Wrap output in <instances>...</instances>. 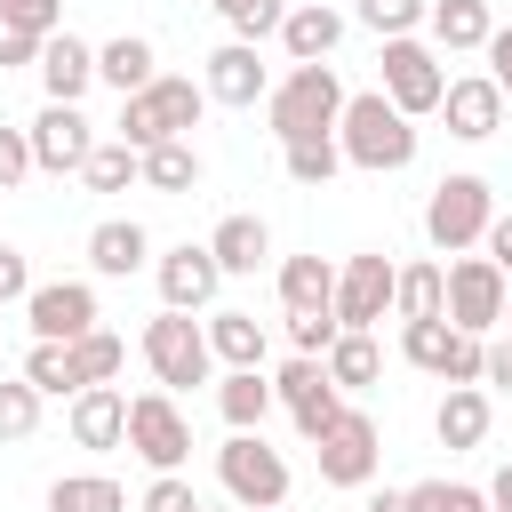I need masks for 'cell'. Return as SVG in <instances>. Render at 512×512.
I'll list each match as a JSON object with an SVG mask.
<instances>
[{"label": "cell", "instance_id": "d6986e66", "mask_svg": "<svg viewBox=\"0 0 512 512\" xmlns=\"http://www.w3.org/2000/svg\"><path fill=\"white\" fill-rule=\"evenodd\" d=\"M72 440L80 448H120L128 440V392H112V384H88V392H72Z\"/></svg>", "mask_w": 512, "mask_h": 512}, {"label": "cell", "instance_id": "9f6ffc18", "mask_svg": "<svg viewBox=\"0 0 512 512\" xmlns=\"http://www.w3.org/2000/svg\"><path fill=\"white\" fill-rule=\"evenodd\" d=\"M264 512H280V504H264Z\"/></svg>", "mask_w": 512, "mask_h": 512}, {"label": "cell", "instance_id": "9a60e30c", "mask_svg": "<svg viewBox=\"0 0 512 512\" xmlns=\"http://www.w3.org/2000/svg\"><path fill=\"white\" fill-rule=\"evenodd\" d=\"M88 152H96V128L80 120V104H48V112L32 120V160H40L48 176H80Z\"/></svg>", "mask_w": 512, "mask_h": 512}, {"label": "cell", "instance_id": "11a10c76", "mask_svg": "<svg viewBox=\"0 0 512 512\" xmlns=\"http://www.w3.org/2000/svg\"><path fill=\"white\" fill-rule=\"evenodd\" d=\"M480 512H496V504H480Z\"/></svg>", "mask_w": 512, "mask_h": 512}, {"label": "cell", "instance_id": "484cf974", "mask_svg": "<svg viewBox=\"0 0 512 512\" xmlns=\"http://www.w3.org/2000/svg\"><path fill=\"white\" fill-rule=\"evenodd\" d=\"M272 400H280V392L264 384V368H232V376L216 384V408H224V424H232V432H256Z\"/></svg>", "mask_w": 512, "mask_h": 512}, {"label": "cell", "instance_id": "db71d44e", "mask_svg": "<svg viewBox=\"0 0 512 512\" xmlns=\"http://www.w3.org/2000/svg\"><path fill=\"white\" fill-rule=\"evenodd\" d=\"M504 328H512V296H504Z\"/></svg>", "mask_w": 512, "mask_h": 512}, {"label": "cell", "instance_id": "4316f807", "mask_svg": "<svg viewBox=\"0 0 512 512\" xmlns=\"http://www.w3.org/2000/svg\"><path fill=\"white\" fill-rule=\"evenodd\" d=\"M392 312H400V320H440V312H448V272H440V264H400Z\"/></svg>", "mask_w": 512, "mask_h": 512}, {"label": "cell", "instance_id": "f1b7e54d", "mask_svg": "<svg viewBox=\"0 0 512 512\" xmlns=\"http://www.w3.org/2000/svg\"><path fill=\"white\" fill-rule=\"evenodd\" d=\"M488 32H496L488 0H432V40L440 48H488Z\"/></svg>", "mask_w": 512, "mask_h": 512}, {"label": "cell", "instance_id": "5bb4252c", "mask_svg": "<svg viewBox=\"0 0 512 512\" xmlns=\"http://www.w3.org/2000/svg\"><path fill=\"white\" fill-rule=\"evenodd\" d=\"M24 312H32V336L40 344H72V336L96 328V288L88 280H48V288L24 296Z\"/></svg>", "mask_w": 512, "mask_h": 512}, {"label": "cell", "instance_id": "ab89813d", "mask_svg": "<svg viewBox=\"0 0 512 512\" xmlns=\"http://www.w3.org/2000/svg\"><path fill=\"white\" fill-rule=\"evenodd\" d=\"M488 496L480 488H464V480H416L408 488V512H480Z\"/></svg>", "mask_w": 512, "mask_h": 512}, {"label": "cell", "instance_id": "ee69618b", "mask_svg": "<svg viewBox=\"0 0 512 512\" xmlns=\"http://www.w3.org/2000/svg\"><path fill=\"white\" fill-rule=\"evenodd\" d=\"M0 24H24V32H64V0H0Z\"/></svg>", "mask_w": 512, "mask_h": 512}, {"label": "cell", "instance_id": "bcb514c9", "mask_svg": "<svg viewBox=\"0 0 512 512\" xmlns=\"http://www.w3.org/2000/svg\"><path fill=\"white\" fill-rule=\"evenodd\" d=\"M40 32H24V24H0V72H16V64H40Z\"/></svg>", "mask_w": 512, "mask_h": 512}, {"label": "cell", "instance_id": "7c38bea8", "mask_svg": "<svg viewBox=\"0 0 512 512\" xmlns=\"http://www.w3.org/2000/svg\"><path fill=\"white\" fill-rule=\"evenodd\" d=\"M312 448H320V480H328V488L376 480V456H384V448H376V416H360V408H344Z\"/></svg>", "mask_w": 512, "mask_h": 512}, {"label": "cell", "instance_id": "f907efd6", "mask_svg": "<svg viewBox=\"0 0 512 512\" xmlns=\"http://www.w3.org/2000/svg\"><path fill=\"white\" fill-rule=\"evenodd\" d=\"M488 384H496V392H512V336H504V344H488Z\"/></svg>", "mask_w": 512, "mask_h": 512}, {"label": "cell", "instance_id": "74e56055", "mask_svg": "<svg viewBox=\"0 0 512 512\" xmlns=\"http://www.w3.org/2000/svg\"><path fill=\"white\" fill-rule=\"evenodd\" d=\"M32 424H40V384L32 376L0 384V440H32Z\"/></svg>", "mask_w": 512, "mask_h": 512}, {"label": "cell", "instance_id": "f546056e", "mask_svg": "<svg viewBox=\"0 0 512 512\" xmlns=\"http://www.w3.org/2000/svg\"><path fill=\"white\" fill-rule=\"evenodd\" d=\"M48 512H128V488L104 480V472H64L48 488Z\"/></svg>", "mask_w": 512, "mask_h": 512}, {"label": "cell", "instance_id": "d4e9b609", "mask_svg": "<svg viewBox=\"0 0 512 512\" xmlns=\"http://www.w3.org/2000/svg\"><path fill=\"white\" fill-rule=\"evenodd\" d=\"M208 248H216L224 272H256V264L272 256V232H264V216H224V224L208 232Z\"/></svg>", "mask_w": 512, "mask_h": 512}, {"label": "cell", "instance_id": "681fc988", "mask_svg": "<svg viewBox=\"0 0 512 512\" xmlns=\"http://www.w3.org/2000/svg\"><path fill=\"white\" fill-rule=\"evenodd\" d=\"M480 248H488V256H496V264H504V280H512V216H496V224H488V240H480Z\"/></svg>", "mask_w": 512, "mask_h": 512}, {"label": "cell", "instance_id": "8fae6325", "mask_svg": "<svg viewBox=\"0 0 512 512\" xmlns=\"http://www.w3.org/2000/svg\"><path fill=\"white\" fill-rule=\"evenodd\" d=\"M272 392L288 400V416H296V432H304V440H320V432L344 416V400H336V376H328V360H312V352H296V360L272 376Z\"/></svg>", "mask_w": 512, "mask_h": 512}, {"label": "cell", "instance_id": "f5cc1de1", "mask_svg": "<svg viewBox=\"0 0 512 512\" xmlns=\"http://www.w3.org/2000/svg\"><path fill=\"white\" fill-rule=\"evenodd\" d=\"M368 512H408V488H400V496H376Z\"/></svg>", "mask_w": 512, "mask_h": 512}, {"label": "cell", "instance_id": "ac0fdd59", "mask_svg": "<svg viewBox=\"0 0 512 512\" xmlns=\"http://www.w3.org/2000/svg\"><path fill=\"white\" fill-rule=\"evenodd\" d=\"M440 112H448V136L480 144V136H496V120H504V88H496L488 72H480V80H448Z\"/></svg>", "mask_w": 512, "mask_h": 512}, {"label": "cell", "instance_id": "30bf717a", "mask_svg": "<svg viewBox=\"0 0 512 512\" xmlns=\"http://www.w3.org/2000/svg\"><path fill=\"white\" fill-rule=\"evenodd\" d=\"M128 448H136L152 472H176V464L192 456V424H184V408H176L168 392H136V400H128Z\"/></svg>", "mask_w": 512, "mask_h": 512}, {"label": "cell", "instance_id": "3957f363", "mask_svg": "<svg viewBox=\"0 0 512 512\" xmlns=\"http://www.w3.org/2000/svg\"><path fill=\"white\" fill-rule=\"evenodd\" d=\"M200 112H208V88H200V80H176V72H160L152 88L120 96V144H136V152H152V144H176L184 128H200Z\"/></svg>", "mask_w": 512, "mask_h": 512}, {"label": "cell", "instance_id": "7a4b0ae2", "mask_svg": "<svg viewBox=\"0 0 512 512\" xmlns=\"http://www.w3.org/2000/svg\"><path fill=\"white\" fill-rule=\"evenodd\" d=\"M264 120H272L280 144H296V136H336V120H344V80H336V64H296V72L264 96Z\"/></svg>", "mask_w": 512, "mask_h": 512}, {"label": "cell", "instance_id": "816d5d0a", "mask_svg": "<svg viewBox=\"0 0 512 512\" xmlns=\"http://www.w3.org/2000/svg\"><path fill=\"white\" fill-rule=\"evenodd\" d=\"M488 504H496V512H512V464H504V472L488 480Z\"/></svg>", "mask_w": 512, "mask_h": 512}, {"label": "cell", "instance_id": "8d00e7d4", "mask_svg": "<svg viewBox=\"0 0 512 512\" xmlns=\"http://www.w3.org/2000/svg\"><path fill=\"white\" fill-rule=\"evenodd\" d=\"M24 376L40 384V400H48V392H56V400H64V392H88V384H80V368H72V344H32Z\"/></svg>", "mask_w": 512, "mask_h": 512}, {"label": "cell", "instance_id": "7dc6e473", "mask_svg": "<svg viewBox=\"0 0 512 512\" xmlns=\"http://www.w3.org/2000/svg\"><path fill=\"white\" fill-rule=\"evenodd\" d=\"M488 80L512 96V24H496V32H488Z\"/></svg>", "mask_w": 512, "mask_h": 512}, {"label": "cell", "instance_id": "44dd1931", "mask_svg": "<svg viewBox=\"0 0 512 512\" xmlns=\"http://www.w3.org/2000/svg\"><path fill=\"white\" fill-rule=\"evenodd\" d=\"M96 80H104V88H120V96L152 88V80H160V56H152V40H144V32H120V40H104V48H96Z\"/></svg>", "mask_w": 512, "mask_h": 512}, {"label": "cell", "instance_id": "277c9868", "mask_svg": "<svg viewBox=\"0 0 512 512\" xmlns=\"http://www.w3.org/2000/svg\"><path fill=\"white\" fill-rule=\"evenodd\" d=\"M488 224H496L488 176H440V184H432V200H424V240H432L440 256H464L472 240H488Z\"/></svg>", "mask_w": 512, "mask_h": 512}, {"label": "cell", "instance_id": "d590c367", "mask_svg": "<svg viewBox=\"0 0 512 512\" xmlns=\"http://www.w3.org/2000/svg\"><path fill=\"white\" fill-rule=\"evenodd\" d=\"M280 160H288L296 184H328V176L344 168V144H336V136H296V144H280Z\"/></svg>", "mask_w": 512, "mask_h": 512}, {"label": "cell", "instance_id": "836d02e7", "mask_svg": "<svg viewBox=\"0 0 512 512\" xmlns=\"http://www.w3.org/2000/svg\"><path fill=\"white\" fill-rule=\"evenodd\" d=\"M144 184H152V192H192V184H200V152H192L184 136H176V144H152V152H144Z\"/></svg>", "mask_w": 512, "mask_h": 512}, {"label": "cell", "instance_id": "b9f144b4", "mask_svg": "<svg viewBox=\"0 0 512 512\" xmlns=\"http://www.w3.org/2000/svg\"><path fill=\"white\" fill-rule=\"evenodd\" d=\"M288 336H296V352L328 360V344L344 336V320H336V312H288Z\"/></svg>", "mask_w": 512, "mask_h": 512}, {"label": "cell", "instance_id": "f6af8a7d", "mask_svg": "<svg viewBox=\"0 0 512 512\" xmlns=\"http://www.w3.org/2000/svg\"><path fill=\"white\" fill-rule=\"evenodd\" d=\"M144 512H200V496H192L184 472H160V480L144 488Z\"/></svg>", "mask_w": 512, "mask_h": 512}, {"label": "cell", "instance_id": "ffe728a7", "mask_svg": "<svg viewBox=\"0 0 512 512\" xmlns=\"http://www.w3.org/2000/svg\"><path fill=\"white\" fill-rule=\"evenodd\" d=\"M336 40H344V16H336V8H320V0H304V8H288V16H280V48H288L296 64H328V56H336Z\"/></svg>", "mask_w": 512, "mask_h": 512}, {"label": "cell", "instance_id": "6da1fadb", "mask_svg": "<svg viewBox=\"0 0 512 512\" xmlns=\"http://www.w3.org/2000/svg\"><path fill=\"white\" fill-rule=\"evenodd\" d=\"M336 144H344V160H352V168L392 176V168H408V160H416V120H408L384 88H368V96H344Z\"/></svg>", "mask_w": 512, "mask_h": 512}, {"label": "cell", "instance_id": "7402d4cb", "mask_svg": "<svg viewBox=\"0 0 512 512\" xmlns=\"http://www.w3.org/2000/svg\"><path fill=\"white\" fill-rule=\"evenodd\" d=\"M144 256H152V232H144L136 216H112V224H96V232H88V264H96L104 280H128Z\"/></svg>", "mask_w": 512, "mask_h": 512}, {"label": "cell", "instance_id": "7bdbcfd3", "mask_svg": "<svg viewBox=\"0 0 512 512\" xmlns=\"http://www.w3.org/2000/svg\"><path fill=\"white\" fill-rule=\"evenodd\" d=\"M32 168H40L32 160V128H0V192H16Z\"/></svg>", "mask_w": 512, "mask_h": 512}, {"label": "cell", "instance_id": "2e32d148", "mask_svg": "<svg viewBox=\"0 0 512 512\" xmlns=\"http://www.w3.org/2000/svg\"><path fill=\"white\" fill-rule=\"evenodd\" d=\"M88 80H96V48L72 40V32H48V48H40V88H48V104H80Z\"/></svg>", "mask_w": 512, "mask_h": 512}, {"label": "cell", "instance_id": "4dcf8cb0", "mask_svg": "<svg viewBox=\"0 0 512 512\" xmlns=\"http://www.w3.org/2000/svg\"><path fill=\"white\" fill-rule=\"evenodd\" d=\"M400 352H408V368H424V376H448L456 320H448V312H440V320H400Z\"/></svg>", "mask_w": 512, "mask_h": 512}, {"label": "cell", "instance_id": "e575fe53", "mask_svg": "<svg viewBox=\"0 0 512 512\" xmlns=\"http://www.w3.org/2000/svg\"><path fill=\"white\" fill-rule=\"evenodd\" d=\"M72 368H80V384H112L128 368V344L112 328H88V336H72Z\"/></svg>", "mask_w": 512, "mask_h": 512}, {"label": "cell", "instance_id": "1f68e13d", "mask_svg": "<svg viewBox=\"0 0 512 512\" xmlns=\"http://www.w3.org/2000/svg\"><path fill=\"white\" fill-rule=\"evenodd\" d=\"M328 376H336V392H360V384H376V376H384V360H376V336H368V328H344V336L328 344Z\"/></svg>", "mask_w": 512, "mask_h": 512}, {"label": "cell", "instance_id": "4fadbf2b", "mask_svg": "<svg viewBox=\"0 0 512 512\" xmlns=\"http://www.w3.org/2000/svg\"><path fill=\"white\" fill-rule=\"evenodd\" d=\"M152 272H160V304H176V312H200V304H216V288H224V264H216L208 240H200V248L176 240Z\"/></svg>", "mask_w": 512, "mask_h": 512}, {"label": "cell", "instance_id": "8992f818", "mask_svg": "<svg viewBox=\"0 0 512 512\" xmlns=\"http://www.w3.org/2000/svg\"><path fill=\"white\" fill-rule=\"evenodd\" d=\"M216 480H224V496L248 504V512H264V504L288 496V464H280V448H264V432H232V440L216 448Z\"/></svg>", "mask_w": 512, "mask_h": 512}, {"label": "cell", "instance_id": "52a82bcc", "mask_svg": "<svg viewBox=\"0 0 512 512\" xmlns=\"http://www.w3.org/2000/svg\"><path fill=\"white\" fill-rule=\"evenodd\" d=\"M504 296H512V280H504L496 256H456V264H448V320H456L464 336L504 328Z\"/></svg>", "mask_w": 512, "mask_h": 512}, {"label": "cell", "instance_id": "e0dca14e", "mask_svg": "<svg viewBox=\"0 0 512 512\" xmlns=\"http://www.w3.org/2000/svg\"><path fill=\"white\" fill-rule=\"evenodd\" d=\"M208 96H216V104H256V96H272L256 40H224V48L208 56Z\"/></svg>", "mask_w": 512, "mask_h": 512}, {"label": "cell", "instance_id": "6f0895ef", "mask_svg": "<svg viewBox=\"0 0 512 512\" xmlns=\"http://www.w3.org/2000/svg\"><path fill=\"white\" fill-rule=\"evenodd\" d=\"M200 512H208V504H200Z\"/></svg>", "mask_w": 512, "mask_h": 512}, {"label": "cell", "instance_id": "603a6c76", "mask_svg": "<svg viewBox=\"0 0 512 512\" xmlns=\"http://www.w3.org/2000/svg\"><path fill=\"white\" fill-rule=\"evenodd\" d=\"M488 424H496L488 392H480V384H448V400H440V416H432L440 448H480V440H488Z\"/></svg>", "mask_w": 512, "mask_h": 512}, {"label": "cell", "instance_id": "60d3db41", "mask_svg": "<svg viewBox=\"0 0 512 512\" xmlns=\"http://www.w3.org/2000/svg\"><path fill=\"white\" fill-rule=\"evenodd\" d=\"M416 16H432V0H360V24H368L376 40H400V32H416Z\"/></svg>", "mask_w": 512, "mask_h": 512}, {"label": "cell", "instance_id": "5b68a950", "mask_svg": "<svg viewBox=\"0 0 512 512\" xmlns=\"http://www.w3.org/2000/svg\"><path fill=\"white\" fill-rule=\"evenodd\" d=\"M144 360H152V376L168 384V392H184V384H208V368H216V352H208V328H192V312H160V320H144Z\"/></svg>", "mask_w": 512, "mask_h": 512}, {"label": "cell", "instance_id": "cb8c5ba5", "mask_svg": "<svg viewBox=\"0 0 512 512\" xmlns=\"http://www.w3.org/2000/svg\"><path fill=\"white\" fill-rule=\"evenodd\" d=\"M280 304L288 312H336V264L328 256H288L280 264Z\"/></svg>", "mask_w": 512, "mask_h": 512}, {"label": "cell", "instance_id": "9c48e42d", "mask_svg": "<svg viewBox=\"0 0 512 512\" xmlns=\"http://www.w3.org/2000/svg\"><path fill=\"white\" fill-rule=\"evenodd\" d=\"M392 288H400V264H392L384 248L344 256V272H336V320H344V328H376V320L392 312Z\"/></svg>", "mask_w": 512, "mask_h": 512}, {"label": "cell", "instance_id": "83f0119b", "mask_svg": "<svg viewBox=\"0 0 512 512\" xmlns=\"http://www.w3.org/2000/svg\"><path fill=\"white\" fill-rule=\"evenodd\" d=\"M208 352H216L224 368H264V328H256V312H216V320H208Z\"/></svg>", "mask_w": 512, "mask_h": 512}, {"label": "cell", "instance_id": "f35d334b", "mask_svg": "<svg viewBox=\"0 0 512 512\" xmlns=\"http://www.w3.org/2000/svg\"><path fill=\"white\" fill-rule=\"evenodd\" d=\"M208 8L232 24V40H264V32H280V16H288L280 0H208Z\"/></svg>", "mask_w": 512, "mask_h": 512}, {"label": "cell", "instance_id": "ba28073f", "mask_svg": "<svg viewBox=\"0 0 512 512\" xmlns=\"http://www.w3.org/2000/svg\"><path fill=\"white\" fill-rule=\"evenodd\" d=\"M384 96L408 112V120H424V112H440V96H448V72H440V56L424 48V40H384Z\"/></svg>", "mask_w": 512, "mask_h": 512}, {"label": "cell", "instance_id": "c3c4849f", "mask_svg": "<svg viewBox=\"0 0 512 512\" xmlns=\"http://www.w3.org/2000/svg\"><path fill=\"white\" fill-rule=\"evenodd\" d=\"M16 296H32V272H24L16 248H0V304H16Z\"/></svg>", "mask_w": 512, "mask_h": 512}, {"label": "cell", "instance_id": "d6a6232c", "mask_svg": "<svg viewBox=\"0 0 512 512\" xmlns=\"http://www.w3.org/2000/svg\"><path fill=\"white\" fill-rule=\"evenodd\" d=\"M136 176H144V152H136V144H96V152H88V168H80V184H88V192H128Z\"/></svg>", "mask_w": 512, "mask_h": 512}]
</instances>
